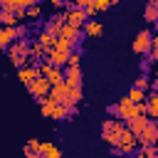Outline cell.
I'll use <instances>...</instances> for the list:
<instances>
[{"instance_id": "cell-1", "label": "cell", "mask_w": 158, "mask_h": 158, "mask_svg": "<svg viewBox=\"0 0 158 158\" xmlns=\"http://www.w3.org/2000/svg\"><path fill=\"white\" fill-rule=\"evenodd\" d=\"M123 131H126V123H123L121 118H106V121L101 123V141L114 148V146H118Z\"/></svg>"}, {"instance_id": "cell-2", "label": "cell", "mask_w": 158, "mask_h": 158, "mask_svg": "<svg viewBox=\"0 0 158 158\" xmlns=\"http://www.w3.org/2000/svg\"><path fill=\"white\" fill-rule=\"evenodd\" d=\"M5 54H7V59L15 64V69L25 67L27 59H30V37H27V40H15V42L5 49Z\"/></svg>"}, {"instance_id": "cell-3", "label": "cell", "mask_w": 158, "mask_h": 158, "mask_svg": "<svg viewBox=\"0 0 158 158\" xmlns=\"http://www.w3.org/2000/svg\"><path fill=\"white\" fill-rule=\"evenodd\" d=\"M136 148H138V136L133 133V131H123V136H121V141H118V146H114L111 148V156L114 158H123V156H133L136 153Z\"/></svg>"}, {"instance_id": "cell-4", "label": "cell", "mask_w": 158, "mask_h": 158, "mask_svg": "<svg viewBox=\"0 0 158 158\" xmlns=\"http://www.w3.org/2000/svg\"><path fill=\"white\" fill-rule=\"evenodd\" d=\"M151 42H153V32H151V30H138V35L133 37V44H131L133 54H138V57H148V52H151Z\"/></svg>"}, {"instance_id": "cell-5", "label": "cell", "mask_w": 158, "mask_h": 158, "mask_svg": "<svg viewBox=\"0 0 158 158\" xmlns=\"http://www.w3.org/2000/svg\"><path fill=\"white\" fill-rule=\"evenodd\" d=\"M138 146H158V121H148V126L138 133Z\"/></svg>"}, {"instance_id": "cell-6", "label": "cell", "mask_w": 158, "mask_h": 158, "mask_svg": "<svg viewBox=\"0 0 158 158\" xmlns=\"http://www.w3.org/2000/svg\"><path fill=\"white\" fill-rule=\"evenodd\" d=\"M40 74L49 81V84H57V81H64V67H54V64H47V62H40Z\"/></svg>"}, {"instance_id": "cell-7", "label": "cell", "mask_w": 158, "mask_h": 158, "mask_svg": "<svg viewBox=\"0 0 158 158\" xmlns=\"http://www.w3.org/2000/svg\"><path fill=\"white\" fill-rule=\"evenodd\" d=\"M49 89H52V84H49V81H47V79H44L42 74H40L37 79H32V81L27 84V91L32 94V99H40V96H47V94H49Z\"/></svg>"}, {"instance_id": "cell-8", "label": "cell", "mask_w": 158, "mask_h": 158, "mask_svg": "<svg viewBox=\"0 0 158 158\" xmlns=\"http://www.w3.org/2000/svg\"><path fill=\"white\" fill-rule=\"evenodd\" d=\"M69 54L72 52H64V49H57V47H52L44 57H42V62H47V64H54V67H67V62H69Z\"/></svg>"}, {"instance_id": "cell-9", "label": "cell", "mask_w": 158, "mask_h": 158, "mask_svg": "<svg viewBox=\"0 0 158 158\" xmlns=\"http://www.w3.org/2000/svg\"><path fill=\"white\" fill-rule=\"evenodd\" d=\"M67 12V25H74V27H79V30H84V25H86V12L81 10V7H69V10H64Z\"/></svg>"}, {"instance_id": "cell-10", "label": "cell", "mask_w": 158, "mask_h": 158, "mask_svg": "<svg viewBox=\"0 0 158 158\" xmlns=\"http://www.w3.org/2000/svg\"><path fill=\"white\" fill-rule=\"evenodd\" d=\"M37 77H40V62H37V64H25V67L17 69V79H20L25 86H27L32 79H37Z\"/></svg>"}, {"instance_id": "cell-11", "label": "cell", "mask_w": 158, "mask_h": 158, "mask_svg": "<svg viewBox=\"0 0 158 158\" xmlns=\"http://www.w3.org/2000/svg\"><path fill=\"white\" fill-rule=\"evenodd\" d=\"M64 81L69 89H81V67H64Z\"/></svg>"}, {"instance_id": "cell-12", "label": "cell", "mask_w": 158, "mask_h": 158, "mask_svg": "<svg viewBox=\"0 0 158 158\" xmlns=\"http://www.w3.org/2000/svg\"><path fill=\"white\" fill-rule=\"evenodd\" d=\"M35 101L40 104V114H42L44 118H52V116H54V109H57V104H59V101H57V99H52L49 94H47V96L35 99Z\"/></svg>"}, {"instance_id": "cell-13", "label": "cell", "mask_w": 158, "mask_h": 158, "mask_svg": "<svg viewBox=\"0 0 158 158\" xmlns=\"http://www.w3.org/2000/svg\"><path fill=\"white\" fill-rule=\"evenodd\" d=\"M148 121H151V118H148V114H138V116H133V118H128V121H123V123H126V128H128V131H133V133L138 136V133L148 126Z\"/></svg>"}, {"instance_id": "cell-14", "label": "cell", "mask_w": 158, "mask_h": 158, "mask_svg": "<svg viewBox=\"0 0 158 158\" xmlns=\"http://www.w3.org/2000/svg\"><path fill=\"white\" fill-rule=\"evenodd\" d=\"M49 96L57 99L59 104H67V96H69V86H67V81H57V84H52Z\"/></svg>"}, {"instance_id": "cell-15", "label": "cell", "mask_w": 158, "mask_h": 158, "mask_svg": "<svg viewBox=\"0 0 158 158\" xmlns=\"http://www.w3.org/2000/svg\"><path fill=\"white\" fill-rule=\"evenodd\" d=\"M17 40V25L15 27H0V49H7Z\"/></svg>"}, {"instance_id": "cell-16", "label": "cell", "mask_w": 158, "mask_h": 158, "mask_svg": "<svg viewBox=\"0 0 158 158\" xmlns=\"http://www.w3.org/2000/svg\"><path fill=\"white\" fill-rule=\"evenodd\" d=\"M40 153H42V158H62V151H59V146H54L52 141H42V146H40Z\"/></svg>"}, {"instance_id": "cell-17", "label": "cell", "mask_w": 158, "mask_h": 158, "mask_svg": "<svg viewBox=\"0 0 158 158\" xmlns=\"http://www.w3.org/2000/svg\"><path fill=\"white\" fill-rule=\"evenodd\" d=\"M84 35H86V37H101V35H104V25H101L99 20H86Z\"/></svg>"}, {"instance_id": "cell-18", "label": "cell", "mask_w": 158, "mask_h": 158, "mask_svg": "<svg viewBox=\"0 0 158 158\" xmlns=\"http://www.w3.org/2000/svg\"><path fill=\"white\" fill-rule=\"evenodd\" d=\"M44 54H47V49L40 44V40H37V37L30 40V59H32V62H40Z\"/></svg>"}, {"instance_id": "cell-19", "label": "cell", "mask_w": 158, "mask_h": 158, "mask_svg": "<svg viewBox=\"0 0 158 158\" xmlns=\"http://www.w3.org/2000/svg\"><path fill=\"white\" fill-rule=\"evenodd\" d=\"M146 104H148V118L158 121V94H156V91H148Z\"/></svg>"}, {"instance_id": "cell-20", "label": "cell", "mask_w": 158, "mask_h": 158, "mask_svg": "<svg viewBox=\"0 0 158 158\" xmlns=\"http://www.w3.org/2000/svg\"><path fill=\"white\" fill-rule=\"evenodd\" d=\"M143 20L146 22H158V7H156V0H148L146 7H143Z\"/></svg>"}, {"instance_id": "cell-21", "label": "cell", "mask_w": 158, "mask_h": 158, "mask_svg": "<svg viewBox=\"0 0 158 158\" xmlns=\"http://www.w3.org/2000/svg\"><path fill=\"white\" fill-rule=\"evenodd\" d=\"M37 40H40V44H42V47H44V49H47V52H49V49H52V47H54V40H57V37H54V35H52V32H47V30H44V27H42V30H40V32H37Z\"/></svg>"}, {"instance_id": "cell-22", "label": "cell", "mask_w": 158, "mask_h": 158, "mask_svg": "<svg viewBox=\"0 0 158 158\" xmlns=\"http://www.w3.org/2000/svg\"><path fill=\"white\" fill-rule=\"evenodd\" d=\"M15 25H20L17 15L10 10H0V27H15Z\"/></svg>"}, {"instance_id": "cell-23", "label": "cell", "mask_w": 158, "mask_h": 158, "mask_svg": "<svg viewBox=\"0 0 158 158\" xmlns=\"http://www.w3.org/2000/svg\"><path fill=\"white\" fill-rule=\"evenodd\" d=\"M40 146H42V141L40 138H30L27 143H25V156H32V153H40Z\"/></svg>"}, {"instance_id": "cell-24", "label": "cell", "mask_w": 158, "mask_h": 158, "mask_svg": "<svg viewBox=\"0 0 158 158\" xmlns=\"http://www.w3.org/2000/svg\"><path fill=\"white\" fill-rule=\"evenodd\" d=\"M133 86L141 89V91H151V79H148V74H141V77L133 81Z\"/></svg>"}, {"instance_id": "cell-25", "label": "cell", "mask_w": 158, "mask_h": 158, "mask_svg": "<svg viewBox=\"0 0 158 158\" xmlns=\"http://www.w3.org/2000/svg\"><path fill=\"white\" fill-rule=\"evenodd\" d=\"M37 17H42V5L40 2L27 7V20H37Z\"/></svg>"}, {"instance_id": "cell-26", "label": "cell", "mask_w": 158, "mask_h": 158, "mask_svg": "<svg viewBox=\"0 0 158 158\" xmlns=\"http://www.w3.org/2000/svg\"><path fill=\"white\" fill-rule=\"evenodd\" d=\"M42 27H44L47 32H52L54 37H59V30H62V25H59V22H54V20H47V22H44Z\"/></svg>"}, {"instance_id": "cell-27", "label": "cell", "mask_w": 158, "mask_h": 158, "mask_svg": "<svg viewBox=\"0 0 158 158\" xmlns=\"http://www.w3.org/2000/svg\"><path fill=\"white\" fill-rule=\"evenodd\" d=\"M128 96H131L133 101H146V96H148V91H141V89H136V86H133V89L128 91Z\"/></svg>"}, {"instance_id": "cell-28", "label": "cell", "mask_w": 158, "mask_h": 158, "mask_svg": "<svg viewBox=\"0 0 158 158\" xmlns=\"http://www.w3.org/2000/svg\"><path fill=\"white\" fill-rule=\"evenodd\" d=\"M79 59H81V49H74V52L69 54V62H67V67H79Z\"/></svg>"}, {"instance_id": "cell-29", "label": "cell", "mask_w": 158, "mask_h": 158, "mask_svg": "<svg viewBox=\"0 0 158 158\" xmlns=\"http://www.w3.org/2000/svg\"><path fill=\"white\" fill-rule=\"evenodd\" d=\"M151 67H156V64H153V59H151V57H143V59H141V72H143V74H148V72H151Z\"/></svg>"}, {"instance_id": "cell-30", "label": "cell", "mask_w": 158, "mask_h": 158, "mask_svg": "<svg viewBox=\"0 0 158 158\" xmlns=\"http://www.w3.org/2000/svg\"><path fill=\"white\" fill-rule=\"evenodd\" d=\"M84 12H86V17H89V20H94V17L99 15V10H96V5H94V2H91V5H86V7H84Z\"/></svg>"}, {"instance_id": "cell-31", "label": "cell", "mask_w": 158, "mask_h": 158, "mask_svg": "<svg viewBox=\"0 0 158 158\" xmlns=\"http://www.w3.org/2000/svg\"><path fill=\"white\" fill-rule=\"evenodd\" d=\"M27 35H30V30H27V25H17V40H27Z\"/></svg>"}, {"instance_id": "cell-32", "label": "cell", "mask_w": 158, "mask_h": 158, "mask_svg": "<svg viewBox=\"0 0 158 158\" xmlns=\"http://www.w3.org/2000/svg\"><path fill=\"white\" fill-rule=\"evenodd\" d=\"M106 114H109L111 118H118V101H116V104H109V106H106Z\"/></svg>"}, {"instance_id": "cell-33", "label": "cell", "mask_w": 158, "mask_h": 158, "mask_svg": "<svg viewBox=\"0 0 158 158\" xmlns=\"http://www.w3.org/2000/svg\"><path fill=\"white\" fill-rule=\"evenodd\" d=\"M94 5H96V10H99V12H106V10L111 7V2H109V0H94Z\"/></svg>"}, {"instance_id": "cell-34", "label": "cell", "mask_w": 158, "mask_h": 158, "mask_svg": "<svg viewBox=\"0 0 158 158\" xmlns=\"http://www.w3.org/2000/svg\"><path fill=\"white\" fill-rule=\"evenodd\" d=\"M158 54V32H153V42H151V52H148V57H156Z\"/></svg>"}, {"instance_id": "cell-35", "label": "cell", "mask_w": 158, "mask_h": 158, "mask_svg": "<svg viewBox=\"0 0 158 158\" xmlns=\"http://www.w3.org/2000/svg\"><path fill=\"white\" fill-rule=\"evenodd\" d=\"M15 15H17V20H20V22H22V20H27V10H25V7H17V10H15Z\"/></svg>"}, {"instance_id": "cell-36", "label": "cell", "mask_w": 158, "mask_h": 158, "mask_svg": "<svg viewBox=\"0 0 158 158\" xmlns=\"http://www.w3.org/2000/svg\"><path fill=\"white\" fill-rule=\"evenodd\" d=\"M91 2H94V0H74V7H81V10H84V7L91 5Z\"/></svg>"}, {"instance_id": "cell-37", "label": "cell", "mask_w": 158, "mask_h": 158, "mask_svg": "<svg viewBox=\"0 0 158 158\" xmlns=\"http://www.w3.org/2000/svg\"><path fill=\"white\" fill-rule=\"evenodd\" d=\"M151 91H156V94H158V77H156V79H151Z\"/></svg>"}, {"instance_id": "cell-38", "label": "cell", "mask_w": 158, "mask_h": 158, "mask_svg": "<svg viewBox=\"0 0 158 158\" xmlns=\"http://www.w3.org/2000/svg\"><path fill=\"white\" fill-rule=\"evenodd\" d=\"M49 2H52L54 7H64V2H67V0H49Z\"/></svg>"}, {"instance_id": "cell-39", "label": "cell", "mask_w": 158, "mask_h": 158, "mask_svg": "<svg viewBox=\"0 0 158 158\" xmlns=\"http://www.w3.org/2000/svg\"><path fill=\"white\" fill-rule=\"evenodd\" d=\"M109 2H111V5H118V0H109Z\"/></svg>"}, {"instance_id": "cell-40", "label": "cell", "mask_w": 158, "mask_h": 158, "mask_svg": "<svg viewBox=\"0 0 158 158\" xmlns=\"http://www.w3.org/2000/svg\"><path fill=\"white\" fill-rule=\"evenodd\" d=\"M153 27H156V32H158V22H153Z\"/></svg>"}, {"instance_id": "cell-41", "label": "cell", "mask_w": 158, "mask_h": 158, "mask_svg": "<svg viewBox=\"0 0 158 158\" xmlns=\"http://www.w3.org/2000/svg\"><path fill=\"white\" fill-rule=\"evenodd\" d=\"M156 7H158V0H156Z\"/></svg>"}, {"instance_id": "cell-42", "label": "cell", "mask_w": 158, "mask_h": 158, "mask_svg": "<svg viewBox=\"0 0 158 158\" xmlns=\"http://www.w3.org/2000/svg\"><path fill=\"white\" fill-rule=\"evenodd\" d=\"M156 158H158V156H156Z\"/></svg>"}]
</instances>
